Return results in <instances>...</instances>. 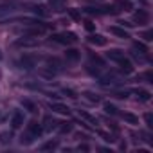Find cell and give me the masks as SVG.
<instances>
[{"label": "cell", "mask_w": 153, "mask_h": 153, "mask_svg": "<svg viewBox=\"0 0 153 153\" xmlns=\"http://www.w3.org/2000/svg\"><path fill=\"white\" fill-rule=\"evenodd\" d=\"M52 38V42H56V43H59V45H70V43H74V42H78V34L76 33H58V34H52L51 36Z\"/></svg>", "instance_id": "obj_1"}, {"label": "cell", "mask_w": 153, "mask_h": 153, "mask_svg": "<svg viewBox=\"0 0 153 153\" xmlns=\"http://www.w3.org/2000/svg\"><path fill=\"white\" fill-rule=\"evenodd\" d=\"M38 45H40V42L36 36H25V34L15 42V47H18V49H34Z\"/></svg>", "instance_id": "obj_2"}, {"label": "cell", "mask_w": 153, "mask_h": 153, "mask_svg": "<svg viewBox=\"0 0 153 153\" xmlns=\"http://www.w3.org/2000/svg\"><path fill=\"white\" fill-rule=\"evenodd\" d=\"M36 63H38L36 56H31V54H24V56L20 58V61H18V65H20L22 68H25V70L34 68V67H36Z\"/></svg>", "instance_id": "obj_3"}, {"label": "cell", "mask_w": 153, "mask_h": 153, "mask_svg": "<svg viewBox=\"0 0 153 153\" xmlns=\"http://www.w3.org/2000/svg\"><path fill=\"white\" fill-rule=\"evenodd\" d=\"M45 31H47V27H45L43 24H34L33 27L25 29V31H24V34H25V36H42Z\"/></svg>", "instance_id": "obj_4"}, {"label": "cell", "mask_w": 153, "mask_h": 153, "mask_svg": "<svg viewBox=\"0 0 153 153\" xmlns=\"http://www.w3.org/2000/svg\"><path fill=\"white\" fill-rule=\"evenodd\" d=\"M29 133H33L36 139H40L42 137V133H43V128H42V123H38V121H29V124H27V128H25Z\"/></svg>", "instance_id": "obj_5"}, {"label": "cell", "mask_w": 153, "mask_h": 153, "mask_svg": "<svg viewBox=\"0 0 153 153\" xmlns=\"http://www.w3.org/2000/svg\"><path fill=\"white\" fill-rule=\"evenodd\" d=\"M79 58H81V51L74 49V47H67V51H65V59L67 61L76 63V61H79Z\"/></svg>", "instance_id": "obj_6"}, {"label": "cell", "mask_w": 153, "mask_h": 153, "mask_svg": "<svg viewBox=\"0 0 153 153\" xmlns=\"http://www.w3.org/2000/svg\"><path fill=\"white\" fill-rule=\"evenodd\" d=\"M133 20H135L139 25H146V24L149 22V13H148L146 9H139V11L133 13Z\"/></svg>", "instance_id": "obj_7"}, {"label": "cell", "mask_w": 153, "mask_h": 153, "mask_svg": "<svg viewBox=\"0 0 153 153\" xmlns=\"http://www.w3.org/2000/svg\"><path fill=\"white\" fill-rule=\"evenodd\" d=\"M117 63H119V68H121V72H123V74H126V76H128V74H133L135 67H133V63H131L126 56H124L123 59H119Z\"/></svg>", "instance_id": "obj_8"}, {"label": "cell", "mask_w": 153, "mask_h": 153, "mask_svg": "<svg viewBox=\"0 0 153 153\" xmlns=\"http://www.w3.org/2000/svg\"><path fill=\"white\" fill-rule=\"evenodd\" d=\"M11 128L13 130H18V128H22V124H24V114L20 112V110H15L13 112V115H11Z\"/></svg>", "instance_id": "obj_9"}, {"label": "cell", "mask_w": 153, "mask_h": 153, "mask_svg": "<svg viewBox=\"0 0 153 153\" xmlns=\"http://www.w3.org/2000/svg\"><path fill=\"white\" fill-rule=\"evenodd\" d=\"M58 124H59V123H58L54 117L45 115V117H43V123H42V128H43V131H52V130L58 128Z\"/></svg>", "instance_id": "obj_10"}, {"label": "cell", "mask_w": 153, "mask_h": 153, "mask_svg": "<svg viewBox=\"0 0 153 153\" xmlns=\"http://www.w3.org/2000/svg\"><path fill=\"white\" fill-rule=\"evenodd\" d=\"M88 43L90 45H96V47H105L106 45V38L103 36V34H90L88 36Z\"/></svg>", "instance_id": "obj_11"}, {"label": "cell", "mask_w": 153, "mask_h": 153, "mask_svg": "<svg viewBox=\"0 0 153 153\" xmlns=\"http://www.w3.org/2000/svg\"><path fill=\"white\" fill-rule=\"evenodd\" d=\"M110 33H112L114 36H117V38H123V40L131 38V36H130V33H128V31H124V29H123V27H119V25H112V27H110Z\"/></svg>", "instance_id": "obj_12"}, {"label": "cell", "mask_w": 153, "mask_h": 153, "mask_svg": "<svg viewBox=\"0 0 153 153\" xmlns=\"http://www.w3.org/2000/svg\"><path fill=\"white\" fill-rule=\"evenodd\" d=\"M51 110L56 114H61V115H70V108L61 103H51Z\"/></svg>", "instance_id": "obj_13"}, {"label": "cell", "mask_w": 153, "mask_h": 153, "mask_svg": "<svg viewBox=\"0 0 153 153\" xmlns=\"http://www.w3.org/2000/svg\"><path fill=\"white\" fill-rule=\"evenodd\" d=\"M31 13L36 15V16L45 18V16L49 15V9H47V6H38V4H34V6H31Z\"/></svg>", "instance_id": "obj_14"}, {"label": "cell", "mask_w": 153, "mask_h": 153, "mask_svg": "<svg viewBox=\"0 0 153 153\" xmlns=\"http://www.w3.org/2000/svg\"><path fill=\"white\" fill-rule=\"evenodd\" d=\"M106 58H108V59H112V61H115V63H117V61H119V59H123V58H124V52H123V51H121V49H110V51H108V52H106Z\"/></svg>", "instance_id": "obj_15"}, {"label": "cell", "mask_w": 153, "mask_h": 153, "mask_svg": "<svg viewBox=\"0 0 153 153\" xmlns=\"http://www.w3.org/2000/svg\"><path fill=\"white\" fill-rule=\"evenodd\" d=\"M45 63H47V67H49L51 70H54V72L61 70V67H63V63H61L58 58H45Z\"/></svg>", "instance_id": "obj_16"}, {"label": "cell", "mask_w": 153, "mask_h": 153, "mask_svg": "<svg viewBox=\"0 0 153 153\" xmlns=\"http://www.w3.org/2000/svg\"><path fill=\"white\" fill-rule=\"evenodd\" d=\"M133 94H135V97H137L139 101H142V103H146V101L151 99V94H149L148 90H144V88H135Z\"/></svg>", "instance_id": "obj_17"}, {"label": "cell", "mask_w": 153, "mask_h": 153, "mask_svg": "<svg viewBox=\"0 0 153 153\" xmlns=\"http://www.w3.org/2000/svg\"><path fill=\"white\" fill-rule=\"evenodd\" d=\"M34 140H36V137H34L33 133H29L27 130H25V131L20 135V144H22V146H31Z\"/></svg>", "instance_id": "obj_18"}, {"label": "cell", "mask_w": 153, "mask_h": 153, "mask_svg": "<svg viewBox=\"0 0 153 153\" xmlns=\"http://www.w3.org/2000/svg\"><path fill=\"white\" fill-rule=\"evenodd\" d=\"M58 146H59L58 139H54V140H47V142H43V144L40 146V151H54V149H58Z\"/></svg>", "instance_id": "obj_19"}, {"label": "cell", "mask_w": 153, "mask_h": 153, "mask_svg": "<svg viewBox=\"0 0 153 153\" xmlns=\"http://www.w3.org/2000/svg\"><path fill=\"white\" fill-rule=\"evenodd\" d=\"M133 51H137V54H142V56H148V52H149L148 45L142 42H133Z\"/></svg>", "instance_id": "obj_20"}, {"label": "cell", "mask_w": 153, "mask_h": 153, "mask_svg": "<svg viewBox=\"0 0 153 153\" xmlns=\"http://www.w3.org/2000/svg\"><path fill=\"white\" fill-rule=\"evenodd\" d=\"M121 117H123L128 124H133V126H137V124H139V117H137V115H133V114H130V112H123V114H121Z\"/></svg>", "instance_id": "obj_21"}, {"label": "cell", "mask_w": 153, "mask_h": 153, "mask_svg": "<svg viewBox=\"0 0 153 153\" xmlns=\"http://www.w3.org/2000/svg\"><path fill=\"white\" fill-rule=\"evenodd\" d=\"M11 140H13V131H0V144H4V146H7V144H11Z\"/></svg>", "instance_id": "obj_22"}, {"label": "cell", "mask_w": 153, "mask_h": 153, "mask_svg": "<svg viewBox=\"0 0 153 153\" xmlns=\"http://www.w3.org/2000/svg\"><path fill=\"white\" fill-rule=\"evenodd\" d=\"M59 133H70L74 130V123H59L58 128H56Z\"/></svg>", "instance_id": "obj_23"}, {"label": "cell", "mask_w": 153, "mask_h": 153, "mask_svg": "<svg viewBox=\"0 0 153 153\" xmlns=\"http://www.w3.org/2000/svg\"><path fill=\"white\" fill-rule=\"evenodd\" d=\"M115 7H121L119 11H131V9H133V6H131L130 0H117Z\"/></svg>", "instance_id": "obj_24"}, {"label": "cell", "mask_w": 153, "mask_h": 153, "mask_svg": "<svg viewBox=\"0 0 153 153\" xmlns=\"http://www.w3.org/2000/svg\"><path fill=\"white\" fill-rule=\"evenodd\" d=\"M22 106L27 108V112H31V114H36V112H38V106H36L31 99H22Z\"/></svg>", "instance_id": "obj_25"}, {"label": "cell", "mask_w": 153, "mask_h": 153, "mask_svg": "<svg viewBox=\"0 0 153 153\" xmlns=\"http://www.w3.org/2000/svg\"><path fill=\"white\" fill-rule=\"evenodd\" d=\"M51 7L52 11H63L65 9V0H51Z\"/></svg>", "instance_id": "obj_26"}, {"label": "cell", "mask_w": 153, "mask_h": 153, "mask_svg": "<svg viewBox=\"0 0 153 153\" xmlns=\"http://www.w3.org/2000/svg\"><path fill=\"white\" fill-rule=\"evenodd\" d=\"M88 56H90V61H92V63H96L97 67H105V59H103L101 56H97V54H94V52H88Z\"/></svg>", "instance_id": "obj_27"}, {"label": "cell", "mask_w": 153, "mask_h": 153, "mask_svg": "<svg viewBox=\"0 0 153 153\" xmlns=\"http://www.w3.org/2000/svg\"><path fill=\"white\" fill-rule=\"evenodd\" d=\"M103 110H105V114H110V115H117V114H119V112H117V108H115L112 103H108V101L103 105Z\"/></svg>", "instance_id": "obj_28"}, {"label": "cell", "mask_w": 153, "mask_h": 153, "mask_svg": "<svg viewBox=\"0 0 153 153\" xmlns=\"http://www.w3.org/2000/svg\"><path fill=\"white\" fill-rule=\"evenodd\" d=\"M67 13H68V16H70L74 22H81V13H79L78 9H67Z\"/></svg>", "instance_id": "obj_29"}, {"label": "cell", "mask_w": 153, "mask_h": 153, "mask_svg": "<svg viewBox=\"0 0 153 153\" xmlns=\"http://www.w3.org/2000/svg\"><path fill=\"white\" fill-rule=\"evenodd\" d=\"M79 115H81L83 119H87L88 123H94V124H97V119H96L94 115H90L88 112H85V110H79Z\"/></svg>", "instance_id": "obj_30"}, {"label": "cell", "mask_w": 153, "mask_h": 153, "mask_svg": "<svg viewBox=\"0 0 153 153\" xmlns=\"http://www.w3.org/2000/svg\"><path fill=\"white\" fill-rule=\"evenodd\" d=\"M83 96H85V97H87L90 103H99V101H101V97H99L97 94H92V92H85Z\"/></svg>", "instance_id": "obj_31"}, {"label": "cell", "mask_w": 153, "mask_h": 153, "mask_svg": "<svg viewBox=\"0 0 153 153\" xmlns=\"http://www.w3.org/2000/svg\"><path fill=\"white\" fill-rule=\"evenodd\" d=\"M97 133L103 137V140H105V142H115V140H117L112 133H106V131H97Z\"/></svg>", "instance_id": "obj_32"}, {"label": "cell", "mask_w": 153, "mask_h": 153, "mask_svg": "<svg viewBox=\"0 0 153 153\" xmlns=\"http://www.w3.org/2000/svg\"><path fill=\"white\" fill-rule=\"evenodd\" d=\"M144 121H146V126L148 128H153V115H151V112L144 114Z\"/></svg>", "instance_id": "obj_33"}, {"label": "cell", "mask_w": 153, "mask_h": 153, "mask_svg": "<svg viewBox=\"0 0 153 153\" xmlns=\"http://www.w3.org/2000/svg\"><path fill=\"white\" fill-rule=\"evenodd\" d=\"M140 78H144L146 79V83H153V74H151V70H146Z\"/></svg>", "instance_id": "obj_34"}, {"label": "cell", "mask_w": 153, "mask_h": 153, "mask_svg": "<svg viewBox=\"0 0 153 153\" xmlns=\"http://www.w3.org/2000/svg\"><path fill=\"white\" fill-rule=\"evenodd\" d=\"M140 36L144 38V42H151V40H153V31H144Z\"/></svg>", "instance_id": "obj_35"}, {"label": "cell", "mask_w": 153, "mask_h": 153, "mask_svg": "<svg viewBox=\"0 0 153 153\" xmlns=\"http://www.w3.org/2000/svg\"><path fill=\"white\" fill-rule=\"evenodd\" d=\"M85 29H87V31H90V33H92V31H94V29H96V24H94V22H92V20H85Z\"/></svg>", "instance_id": "obj_36"}, {"label": "cell", "mask_w": 153, "mask_h": 153, "mask_svg": "<svg viewBox=\"0 0 153 153\" xmlns=\"http://www.w3.org/2000/svg\"><path fill=\"white\" fill-rule=\"evenodd\" d=\"M63 94H67V96H68V97H72V99L78 97V94H76L74 90H70V88H65V90H63Z\"/></svg>", "instance_id": "obj_37"}, {"label": "cell", "mask_w": 153, "mask_h": 153, "mask_svg": "<svg viewBox=\"0 0 153 153\" xmlns=\"http://www.w3.org/2000/svg\"><path fill=\"white\" fill-rule=\"evenodd\" d=\"M114 97H119V99H126L128 97V92H114Z\"/></svg>", "instance_id": "obj_38"}, {"label": "cell", "mask_w": 153, "mask_h": 153, "mask_svg": "<svg viewBox=\"0 0 153 153\" xmlns=\"http://www.w3.org/2000/svg\"><path fill=\"white\" fill-rule=\"evenodd\" d=\"M78 149H79V151H90V146H88V144H79Z\"/></svg>", "instance_id": "obj_39"}, {"label": "cell", "mask_w": 153, "mask_h": 153, "mask_svg": "<svg viewBox=\"0 0 153 153\" xmlns=\"http://www.w3.org/2000/svg\"><path fill=\"white\" fill-rule=\"evenodd\" d=\"M119 149H121V151H124V149H126V144H124V142H121V146H119Z\"/></svg>", "instance_id": "obj_40"}, {"label": "cell", "mask_w": 153, "mask_h": 153, "mask_svg": "<svg viewBox=\"0 0 153 153\" xmlns=\"http://www.w3.org/2000/svg\"><path fill=\"white\" fill-rule=\"evenodd\" d=\"M2 58H4V54H2V51H0V59H2Z\"/></svg>", "instance_id": "obj_41"}, {"label": "cell", "mask_w": 153, "mask_h": 153, "mask_svg": "<svg viewBox=\"0 0 153 153\" xmlns=\"http://www.w3.org/2000/svg\"><path fill=\"white\" fill-rule=\"evenodd\" d=\"M0 78H2V72H0Z\"/></svg>", "instance_id": "obj_42"}, {"label": "cell", "mask_w": 153, "mask_h": 153, "mask_svg": "<svg viewBox=\"0 0 153 153\" xmlns=\"http://www.w3.org/2000/svg\"><path fill=\"white\" fill-rule=\"evenodd\" d=\"M140 2H144V0H140Z\"/></svg>", "instance_id": "obj_43"}]
</instances>
